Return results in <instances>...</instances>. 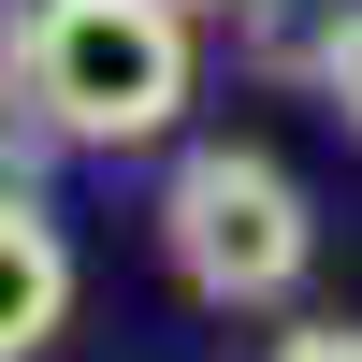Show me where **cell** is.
I'll return each mask as SVG.
<instances>
[{
	"label": "cell",
	"instance_id": "obj_2",
	"mask_svg": "<svg viewBox=\"0 0 362 362\" xmlns=\"http://www.w3.org/2000/svg\"><path fill=\"white\" fill-rule=\"evenodd\" d=\"M160 247H174V276L203 305H290L305 261H319V203L261 145H189L174 189H160Z\"/></svg>",
	"mask_w": 362,
	"mask_h": 362
},
{
	"label": "cell",
	"instance_id": "obj_6",
	"mask_svg": "<svg viewBox=\"0 0 362 362\" xmlns=\"http://www.w3.org/2000/svg\"><path fill=\"white\" fill-rule=\"evenodd\" d=\"M189 15H261V0H189Z\"/></svg>",
	"mask_w": 362,
	"mask_h": 362
},
{
	"label": "cell",
	"instance_id": "obj_3",
	"mask_svg": "<svg viewBox=\"0 0 362 362\" xmlns=\"http://www.w3.org/2000/svg\"><path fill=\"white\" fill-rule=\"evenodd\" d=\"M58 319H73V232L29 189H0V362H44Z\"/></svg>",
	"mask_w": 362,
	"mask_h": 362
},
{
	"label": "cell",
	"instance_id": "obj_4",
	"mask_svg": "<svg viewBox=\"0 0 362 362\" xmlns=\"http://www.w3.org/2000/svg\"><path fill=\"white\" fill-rule=\"evenodd\" d=\"M305 73H319V102H334L348 131H362V0H348V15L319 29V44H305Z\"/></svg>",
	"mask_w": 362,
	"mask_h": 362
},
{
	"label": "cell",
	"instance_id": "obj_1",
	"mask_svg": "<svg viewBox=\"0 0 362 362\" xmlns=\"http://www.w3.org/2000/svg\"><path fill=\"white\" fill-rule=\"evenodd\" d=\"M15 73L58 116V145H160L189 116V0H29Z\"/></svg>",
	"mask_w": 362,
	"mask_h": 362
},
{
	"label": "cell",
	"instance_id": "obj_5",
	"mask_svg": "<svg viewBox=\"0 0 362 362\" xmlns=\"http://www.w3.org/2000/svg\"><path fill=\"white\" fill-rule=\"evenodd\" d=\"M261 362H362V319H290Z\"/></svg>",
	"mask_w": 362,
	"mask_h": 362
}]
</instances>
